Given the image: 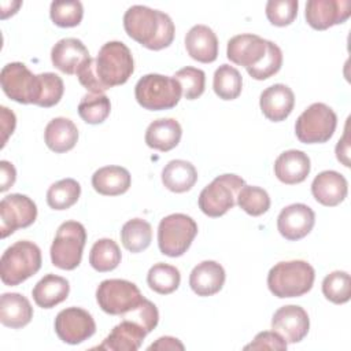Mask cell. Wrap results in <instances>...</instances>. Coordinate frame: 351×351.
I'll return each mask as SVG.
<instances>
[{
    "label": "cell",
    "mask_w": 351,
    "mask_h": 351,
    "mask_svg": "<svg viewBox=\"0 0 351 351\" xmlns=\"http://www.w3.org/2000/svg\"><path fill=\"white\" fill-rule=\"evenodd\" d=\"M3 92L14 101L34 104L38 92V75L33 74L25 63L12 62L5 64L0 73Z\"/></svg>",
    "instance_id": "obj_11"
},
{
    "label": "cell",
    "mask_w": 351,
    "mask_h": 351,
    "mask_svg": "<svg viewBox=\"0 0 351 351\" xmlns=\"http://www.w3.org/2000/svg\"><path fill=\"white\" fill-rule=\"evenodd\" d=\"M148 333L136 322L130 319H122L121 324L112 328L101 344L95 348L107 351H136L141 347Z\"/></svg>",
    "instance_id": "obj_23"
},
{
    "label": "cell",
    "mask_w": 351,
    "mask_h": 351,
    "mask_svg": "<svg viewBox=\"0 0 351 351\" xmlns=\"http://www.w3.org/2000/svg\"><path fill=\"white\" fill-rule=\"evenodd\" d=\"M298 0H270L266 3V16L274 26H288L298 15Z\"/></svg>",
    "instance_id": "obj_43"
},
{
    "label": "cell",
    "mask_w": 351,
    "mask_h": 351,
    "mask_svg": "<svg viewBox=\"0 0 351 351\" xmlns=\"http://www.w3.org/2000/svg\"><path fill=\"white\" fill-rule=\"evenodd\" d=\"M41 251L37 244L19 240L10 245L0 259V278L14 287L34 276L41 267Z\"/></svg>",
    "instance_id": "obj_3"
},
{
    "label": "cell",
    "mask_w": 351,
    "mask_h": 351,
    "mask_svg": "<svg viewBox=\"0 0 351 351\" xmlns=\"http://www.w3.org/2000/svg\"><path fill=\"white\" fill-rule=\"evenodd\" d=\"M148 350H184V344L176 337L163 336L152 343Z\"/></svg>",
    "instance_id": "obj_50"
},
{
    "label": "cell",
    "mask_w": 351,
    "mask_h": 351,
    "mask_svg": "<svg viewBox=\"0 0 351 351\" xmlns=\"http://www.w3.org/2000/svg\"><path fill=\"white\" fill-rule=\"evenodd\" d=\"M336 158L339 162H341L346 167L350 166V143H348V130L347 126L344 129L343 137L337 141L336 145Z\"/></svg>",
    "instance_id": "obj_49"
},
{
    "label": "cell",
    "mask_w": 351,
    "mask_h": 351,
    "mask_svg": "<svg viewBox=\"0 0 351 351\" xmlns=\"http://www.w3.org/2000/svg\"><path fill=\"white\" fill-rule=\"evenodd\" d=\"M132 184L130 173L122 166H104L92 176L93 189L104 196H118L125 193Z\"/></svg>",
    "instance_id": "obj_27"
},
{
    "label": "cell",
    "mask_w": 351,
    "mask_h": 351,
    "mask_svg": "<svg viewBox=\"0 0 351 351\" xmlns=\"http://www.w3.org/2000/svg\"><path fill=\"white\" fill-rule=\"evenodd\" d=\"M225 270L215 261H203L189 274V287L197 296H213L225 284Z\"/></svg>",
    "instance_id": "obj_21"
},
{
    "label": "cell",
    "mask_w": 351,
    "mask_h": 351,
    "mask_svg": "<svg viewBox=\"0 0 351 351\" xmlns=\"http://www.w3.org/2000/svg\"><path fill=\"white\" fill-rule=\"evenodd\" d=\"M89 51L84 43L74 37L59 40L51 49L52 64L64 74H77L80 67L88 60Z\"/></svg>",
    "instance_id": "obj_18"
},
{
    "label": "cell",
    "mask_w": 351,
    "mask_h": 351,
    "mask_svg": "<svg viewBox=\"0 0 351 351\" xmlns=\"http://www.w3.org/2000/svg\"><path fill=\"white\" fill-rule=\"evenodd\" d=\"M0 191L5 192L10 186L14 185L15 180H16V171L12 163L7 162V160H1L0 162Z\"/></svg>",
    "instance_id": "obj_48"
},
{
    "label": "cell",
    "mask_w": 351,
    "mask_h": 351,
    "mask_svg": "<svg viewBox=\"0 0 351 351\" xmlns=\"http://www.w3.org/2000/svg\"><path fill=\"white\" fill-rule=\"evenodd\" d=\"M70 284L66 278L56 274L44 276L33 288L32 296L41 308H52L67 299Z\"/></svg>",
    "instance_id": "obj_29"
},
{
    "label": "cell",
    "mask_w": 351,
    "mask_h": 351,
    "mask_svg": "<svg viewBox=\"0 0 351 351\" xmlns=\"http://www.w3.org/2000/svg\"><path fill=\"white\" fill-rule=\"evenodd\" d=\"M185 48L192 59L200 63H211L218 56V38L211 27L195 25L185 36Z\"/></svg>",
    "instance_id": "obj_24"
},
{
    "label": "cell",
    "mask_w": 351,
    "mask_h": 351,
    "mask_svg": "<svg viewBox=\"0 0 351 351\" xmlns=\"http://www.w3.org/2000/svg\"><path fill=\"white\" fill-rule=\"evenodd\" d=\"M77 77L80 84L90 93H103L104 90H107L99 80V75L96 71V59L93 58H89L88 60H85V63L77 71Z\"/></svg>",
    "instance_id": "obj_45"
},
{
    "label": "cell",
    "mask_w": 351,
    "mask_h": 351,
    "mask_svg": "<svg viewBox=\"0 0 351 351\" xmlns=\"http://www.w3.org/2000/svg\"><path fill=\"white\" fill-rule=\"evenodd\" d=\"M315 223V214L311 207L303 203H293L281 210L277 218V229L282 237L291 241L306 237Z\"/></svg>",
    "instance_id": "obj_16"
},
{
    "label": "cell",
    "mask_w": 351,
    "mask_h": 351,
    "mask_svg": "<svg viewBox=\"0 0 351 351\" xmlns=\"http://www.w3.org/2000/svg\"><path fill=\"white\" fill-rule=\"evenodd\" d=\"M182 129L173 118H160L151 122L145 130V144L149 148L167 152L176 148L181 140Z\"/></svg>",
    "instance_id": "obj_26"
},
{
    "label": "cell",
    "mask_w": 351,
    "mask_h": 351,
    "mask_svg": "<svg viewBox=\"0 0 351 351\" xmlns=\"http://www.w3.org/2000/svg\"><path fill=\"white\" fill-rule=\"evenodd\" d=\"M348 192V184L343 174L335 170L321 171L311 184V193L314 199L326 207L340 204Z\"/></svg>",
    "instance_id": "obj_20"
},
{
    "label": "cell",
    "mask_w": 351,
    "mask_h": 351,
    "mask_svg": "<svg viewBox=\"0 0 351 351\" xmlns=\"http://www.w3.org/2000/svg\"><path fill=\"white\" fill-rule=\"evenodd\" d=\"M144 296L137 285L128 280L110 278L99 284L96 300L99 307L111 315H123L136 308Z\"/></svg>",
    "instance_id": "obj_10"
},
{
    "label": "cell",
    "mask_w": 351,
    "mask_h": 351,
    "mask_svg": "<svg viewBox=\"0 0 351 351\" xmlns=\"http://www.w3.org/2000/svg\"><path fill=\"white\" fill-rule=\"evenodd\" d=\"M244 350H287V341L274 330L258 333Z\"/></svg>",
    "instance_id": "obj_46"
},
{
    "label": "cell",
    "mask_w": 351,
    "mask_h": 351,
    "mask_svg": "<svg viewBox=\"0 0 351 351\" xmlns=\"http://www.w3.org/2000/svg\"><path fill=\"white\" fill-rule=\"evenodd\" d=\"M271 329L287 343H299L308 333V314L303 307L296 304L282 306L273 314Z\"/></svg>",
    "instance_id": "obj_15"
},
{
    "label": "cell",
    "mask_w": 351,
    "mask_h": 351,
    "mask_svg": "<svg viewBox=\"0 0 351 351\" xmlns=\"http://www.w3.org/2000/svg\"><path fill=\"white\" fill-rule=\"evenodd\" d=\"M37 218V206L26 195L11 193L0 202V234L1 239L12 234L16 229L30 226Z\"/></svg>",
    "instance_id": "obj_12"
},
{
    "label": "cell",
    "mask_w": 351,
    "mask_h": 351,
    "mask_svg": "<svg viewBox=\"0 0 351 351\" xmlns=\"http://www.w3.org/2000/svg\"><path fill=\"white\" fill-rule=\"evenodd\" d=\"M55 332L67 344H80L96 332V324L90 313L80 307H67L55 318Z\"/></svg>",
    "instance_id": "obj_13"
},
{
    "label": "cell",
    "mask_w": 351,
    "mask_h": 351,
    "mask_svg": "<svg viewBox=\"0 0 351 351\" xmlns=\"http://www.w3.org/2000/svg\"><path fill=\"white\" fill-rule=\"evenodd\" d=\"M337 125L336 112L325 103H313L296 119L295 134L300 143H326Z\"/></svg>",
    "instance_id": "obj_9"
},
{
    "label": "cell",
    "mask_w": 351,
    "mask_h": 351,
    "mask_svg": "<svg viewBox=\"0 0 351 351\" xmlns=\"http://www.w3.org/2000/svg\"><path fill=\"white\" fill-rule=\"evenodd\" d=\"M266 51L267 40L256 34L245 33L237 34L228 41L226 56L234 64L250 69L263 59Z\"/></svg>",
    "instance_id": "obj_17"
},
{
    "label": "cell",
    "mask_w": 351,
    "mask_h": 351,
    "mask_svg": "<svg viewBox=\"0 0 351 351\" xmlns=\"http://www.w3.org/2000/svg\"><path fill=\"white\" fill-rule=\"evenodd\" d=\"M33 318V307L27 298L16 292H5L0 298V322L11 329L26 326Z\"/></svg>",
    "instance_id": "obj_25"
},
{
    "label": "cell",
    "mask_w": 351,
    "mask_h": 351,
    "mask_svg": "<svg viewBox=\"0 0 351 351\" xmlns=\"http://www.w3.org/2000/svg\"><path fill=\"white\" fill-rule=\"evenodd\" d=\"M197 234V223L186 214L176 213L160 219L158 226V245L163 255L181 256L191 247Z\"/></svg>",
    "instance_id": "obj_7"
},
{
    "label": "cell",
    "mask_w": 351,
    "mask_h": 351,
    "mask_svg": "<svg viewBox=\"0 0 351 351\" xmlns=\"http://www.w3.org/2000/svg\"><path fill=\"white\" fill-rule=\"evenodd\" d=\"M44 140L51 151L56 154H63L73 149L77 144L78 129L71 119L58 117L49 121L45 126Z\"/></svg>",
    "instance_id": "obj_28"
},
{
    "label": "cell",
    "mask_w": 351,
    "mask_h": 351,
    "mask_svg": "<svg viewBox=\"0 0 351 351\" xmlns=\"http://www.w3.org/2000/svg\"><path fill=\"white\" fill-rule=\"evenodd\" d=\"M237 204L247 214L259 217L270 208V197L261 186L244 185L237 193Z\"/></svg>",
    "instance_id": "obj_38"
},
{
    "label": "cell",
    "mask_w": 351,
    "mask_h": 351,
    "mask_svg": "<svg viewBox=\"0 0 351 351\" xmlns=\"http://www.w3.org/2000/svg\"><path fill=\"white\" fill-rule=\"evenodd\" d=\"M181 95V85L174 77L155 73L143 75L134 86L137 103L149 111H162L176 107Z\"/></svg>",
    "instance_id": "obj_4"
},
{
    "label": "cell",
    "mask_w": 351,
    "mask_h": 351,
    "mask_svg": "<svg viewBox=\"0 0 351 351\" xmlns=\"http://www.w3.org/2000/svg\"><path fill=\"white\" fill-rule=\"evenodd\" d=\"M311 170L310 158L299 149H288L278 155L274 162L276 177L287 184L295 185L303 182Z\"/></svg>",
    "instance_id": "obj_22"
},
{
    "label": "cell",
    "mask_w": 351,
    "mask_h": 351,
    "mask_svg": "<svg viewBox=\"0 0 351 351\" xmlns=\"http://www.w3.org/2000/svg\"><path fill=\"white\" fill-rule=\"evenodd\" d=\"M215 95L222 100H233L239 97L243 88V78L239 70L230 64H221L213 80Z\"/></svg>",
    "instance_id": "obj_34"
},
{
    "label": "cell",
    "mask_w": 351,
    "mask_h": 351,
    "mask_svg": "<svg viewBox=\"0 0 351 351\" xmlns=\"http://www.w3.org/2000/svg\"><path fill=\"white\" fill-rule=\"evenodd\" d=\"M110 111L111 103L104 93H86L78 104L80 117L84 122L90 125L104 122L110 115Z\"/></svg>",
    "instance_id": "obj_36"
},
{
    "label": "cell",
    "mask_w": 351,
    "mask_h": 351,
    "mask_svg": "<svg viewBox=\"0 0 351 351\" xmlns=\"http://www.w3.org/2000/svg\"><path fill=\"white\" fill-rule=\"evenodd\" d=\"M173 77L181 85L182 95L186 100H195L203 95L206 85V74L203 70L186 66L180 69Z\"/></svg>",
    "instance_id": "obj_41"
},
{
    "label": "cell",
    "mask_w": 351,
    "mask_h": 351,
    "mask_svg": "<svg viewBox=\"0 0 351 351\" xmlns=\"http://www.w3.org/2000/svg\"><path fill=\"white\" fill-rule=\"evenodd\" d=\"M245 181L237 174H222L215 177L199 195V208L207 217L218 218L236 204L239 191Z\"/></svg>",
    "instance_id": "obj_8"
},
{
    "label": "cell",
    "mask_w": 351,
    "mask_h": 351,
    "mask_svg": "<svg viewBox=\"0 0 351 351\" xmlns=\"http://www.w3.org/2000/svg\"><path fill=\"white\" fill-rule=\"evenodd\" d=\"M123 319H130L133 322H136L137 325H140L147 333L152 332L158 322H159V311L156 308V306L148 300V299H143V302L133 310H130L129 313L122 315Z\"/></svg>",
    "instance_id": "obj_44"
},
{
    "label": "cell",
    "mask_w": 351,
    "mask_h": 351,
    "mask_svg": "<svg viewBox=\"0 0 351 351\" xmlns=\"http://www.w3.org/2000/svg\"><path fill=\"white\" fill-rule=\"evenodd\" d=\"M197 170L196 167L182 159L170 160L162 170V182L163 185L176 193H184L196 184Z\"/></svg>",
    "instance_id": "obj_30"
},
{
    "label": "cell",
    "mask_w": 351,
    "mask_h": 351,
    "mask_svg": "<svg viewBox=\"0 0 351 351\" xmlns=\"http://www.w3.org/2000/svg\"><path fill=\"white\" fill-rule=\"evenodd\" d=\"M351 14L350 0H308L304 16L307 23L315 30H326L343 23Z\"/></svg>",
    "instance_id": "obj_14"
},
{
    "label": "cell",
    "mask_w": 351,
    "mask_h": 351,
    "mask_svg": "<svg viewBox=\"0 0 351 351\" xmlns=\"http://www.w3.org/2000/svg\"><path fill=\"white\" fill-rule=\"evenodd\" d=\"M123 27L130 38L152 51L167 48L176 33L174 23L167 14L147 5L129 7L123 15Z\"/></svg>",
    "instance_id": "obj_1"
},
{
    "label": "cell",
    "mask_w": 351,
    "mask_h": 351,
    "mask_svg": "<svg viewBox=\"0 0 351 351\" xmlns=\"http://www.w3.org/2000/svg\"><path fill=\"white\" fill-rule=\"evenodd\" d=\"M81 185L74 178H63L53 182L47 191V203L52 210H67L77 203Z\"/></svg>",
    "instance_id": "obj_33"
},
{
    "label": "cell",
    "mask_w": 351,
    "mask_h": 351,
    "mask_svg": "<svg viewBox=\"0 0 351 351\" xmlns=\"http://www.w3.org/2000/svg\"><path fill=\"white\" fill-rule=\"evenodd\" d=\"M96 71L106 89L125 84L134 71V60L130 49L122 41L106 43L99 49Z\"/></svg>",
    "instance_id": "obj_5"
},
{
    "label": "cell",
    "mask_w": 351,
    "mask_h": 351,
    "mask_svg": "<svg viewBox=\"0 0 351 351\" xmlns=\"http://www.w3.org/2000/svg\"><path fill=\"white\" fill-rule=\"evenodd\" d=\"M148 287L160 295H169L174 292L181 282L180 270L167 263H155L147 274Z\"/></svg>",
    "instance_id": "obj_35"
},
{
    "label": "cell",
    "mask_w": 351,
    "mask_h": 351,
    "mask_svg": "<svg viewBox=\"0 0 351 351\" xmlns=\"http://www.w3.org/2000/svg\"><path fill=\"white\" fill-rule=\"evenodd\" d=\"M152 240V228L149 222L141 218H133L123 223L121 229V241L130 252H141L148 248Z\"/></svg>",
    "instance_id": "obj_31"
},
{
    "label": "cell",
    "mask_w": 351,
    "mask_h": 351,
    "mask_svg": "<svg viewBox=\"0 0 351 351\" xmlns=\"http://www.w3.org/2000/svg\"><path fill=\"white\" fill-rule=\"evenodd\" d=\"M0 112H1V133H3V138H1V147L5 145L7 138L10 134L14 133L15 130V125H16V118L15 114L12 111H10L7 107L1 106L0 107Z\"/></svg>",
    "instance_id": "obj_47"
},
{
    "label": "cell",
    "mask_w": 351,
    "mask_h": 351,
    "mask_svg": "<svg viewBox=\"0 0 351 351\" xmlns=\"http://www.w3.org/2000/svg\"><path fill=\"white\" fill-rule=\"evenodd\" d=\"M49 15L52 22L56 26L74 27V26H78L82 21L84 7L81 1H77V0H71V1L56 0L51 3Z\"/></svg>",
    "instance_id": "obj_40"
},
{
    "label": "cell",
    "mask_w": 351,
    "mask_h": 351,
    "mask_svg": "<svg viewBox=\"0 0 351 351\" xmlns=\"http://www.w3.org/2000/svg\"><path fill=\"white\" fill-rule=\"evenodd\" d=\"M281 66H282V52H281L280 47L277 44H274L273 41L267 40L266 55L258 64L247 69V73L254 80L262 81V80H267L271 75L277 74L280 71Z\"/></svg>",
    "instance_id": "obj_42"
},
{
    "label": "cell",
    "mask_w": 351,
    "mask_h": 351,
    "mask_svg": "<svg viewBox=\"0 0 351 351\" xmlns=\"http://www.w3.org/2000/svg\"><path fill=\"white\" fill-rule=\"evenodd\" d=\"M314 278V267L306 261L278 262L269 270L267 287L280 299L299 298L313 288Z\"/></svg>",
    "instance_id": "obj_2"
},
{
    "label": "cell",
    "mask_w": 351,
    "mask_h": 351,
    "mask_svg": "<svg viewBox=\"0 0 351 351\" xmlns=\"http://www.w3.org/2000/svg\"><path fill=\"white\" fill-rule=\"evenodd\" d=\"M121 258V250L112 239H100L90 248L89 263L96 271L106 273L117 269Z\"/></svg>",
    "instance_id": "obj_32"
},
{
    "label": "cell",
    "mask_w": 351,
    "mask_h": 351,
    "mask_svg": "<svg viewBox=\"0 0 351 351\" xmlns=\"http://www.w3.org/2000/svg\"><path fill=\"white\" fill-rule=\"evenodd\" d=\"M322 293L335 304L347 303L351 298L350 274L343 270L329 273L322 281Z\"/></svg>",
    "instance_id": "obj_37"
},
{
    "label": "cell",
    "mask_w": 351,
    "mask_h": 351,
    "mask_svg": "<svg viewBox=\"0 0 351 351\" xmlns=\"http://www.w3.org/2000/svg\"><path fill=\"white\" fill-rule=\"evenodd\" d=\"M38 75V92L36 106L48 108L58 104L63 96V80L55 73H41Z\"/></svg>",
    "instance_id": "obj_39"
},
{
    "label": "cell",
    "mask_w": 351,
    "mask_h": 351,
    "mask_svg": "<svg viewBox=\"0 0 351 351\" xmlns=\"http://www.w3.org/2000/svg\"><path fill=\"white\" fill-rule=\"evenodd\" d=\"M86 243V230L77 221L63 222L56 232L49 254L52 265L62 270L75 269L82 259Z\"/></svg>",
    "instance_id": "obj_6"
},
{
    "label": "cell",
    "mask_w": 351,
    "mask_h": 351,
    "mask_svg": "<svg viewBox=\"0 0 351 351\" xmlns=\"http://www.w3.org/2000/svg\"><path fill=\"white\" fill-rule=\"evenodd\" d=\"M263 115L273 122H281L289 117L295 106V95L288 85L274 84L266 88L259 97Z\"/></svg>",
    "instance_id": "obj_19"
}]
</instances>
